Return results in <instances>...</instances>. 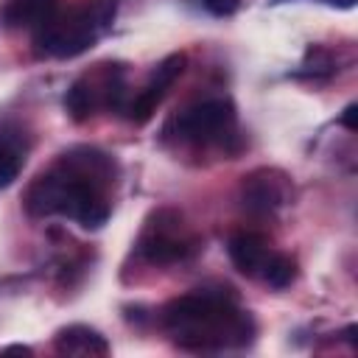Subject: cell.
Returning <instances> with one entry per match:
<instances>
[{"instance_id":"6da1fadb","label":"cell","mask_w":358,"mask_h":358,"mask_svg":"<svg viewBox=\"0 0 358 358\" xmlns=\"http://www.w3.org/2000/svg\"><path fill=\"white\" fill-rule=\"evenodd\" d=\"M115 182V159L98 148L76 145L59 154L25 190V210L36 218L67 215L84 229H98L109 218L106 187Z\"/></svg>"},{"instance_id":"7a4b0ae2","label":"cell","mask_w":358,"mask_h":358,"mask_svg":"<svg viewBox=\"0 0 358 358\" xmlns=\"http://www.w3.org/2000/svg\"><path fill=\"white\" fill-rule=\"evenodd\" d=\"M162 327L185 350L207 352L227 347H246L255 336V322L238 308L229 288H199L162 308Z\"/></svg>"},{"instance_id":"3957f363","label":"cell","mask_w":358,"mask_h":358,"mask_svg":"<svg viewBox=\"0 0 358 358\" xmlns=\"http://www.w3.org/2000/svg\"><path fill=\"white\" fill-rule=\"evenodd\" d=\"M115 20V0H92L67 11H56L50 20L34 28L36 56L73 59L90 50L98 36Z\"/></svg>"},{"instance_id":"277c9868","label":"cell","mask_w":358,"mask_h":358,"mask_svg":"<svg viewBox=\"0 0 358 358\" xmlns=\"http://www.w3.org/2000/svg\"><path fill=\"white\" fill-rule=\"evenodd\" d=\"M235 129V103L229 98H204L171 117L168 134L182 143H224Z\"/></svg>"},{"instance_id":"5b68a950","label":"cell","mask_w":358,"mask_h":358,"mask_svg":"<svg viewBox=\"0 0 358 358\" xmlns=\"http://www.w3.org/2000/svg\"><path fill=\"white\" fill-rule=\"evenodd\" d=\"M140 255L154 266H168L176 260H185L193 255L196 241L185 232L182 215L173 210H157L143 227V235L137 241Z\"/></svg>"},{"instance_id":"8992f818","label":"cell","mask_w":358,"mask_h":358,"mask_svg":"<svg viewBox=\"0 0 358 358\" xmlns=\"http://www.w3.org/2000/svg\"><path fill=\"white\" fill-rule=\"evenodd\" d=\"M291 201V179L277 168H257L241 182V204L255 215H268Z\"/></svg>"},{"instance_id":"52a82bcc","label":"cell","mask_w":358,"mask_h":358,"mask_svg":"<svg viewBox=\"0 0 358 358\" xmlns=\"http://www.w3.org/2000/svg\"><path fill=\"white\" fill-rule=\"evenodd\" d=\"M185 64H187V56H185V53H171V56H165V59L157 64V70L151 73L148 84H145V87L134 95V101H129V106H126L131 123L143 126V123H148V120L154 117V112H157V106L162 103V98L168 95V90H171V87L176 84V78L185 73Z\"/></svg>"},{"instance_id":"ba28073f","label":"cell","mask_w":358,"mask_h":358,"mask_svg":"<svg viewBox=\"0 0 358 358\" xmlns=\"http://www.w3.org/2000/svg\"><path fill=\"white\" fill-rule=\"evenodd\" d=\"M227 249H229L232 266H235L241 274H246V277H260L266 260L271 257V243H268V238L260 235V232H246V229H243V232H235V235L229 238Z\"/></svg>"},{"instance_id":"9c48e42d","label":"cell","mask_w":358,"mask_h":358,"mask_svg":"<svg viewBox=\"0 0 358 358\" xmlns=\"http://www.w3.org/2000/svg\"><path fill=\"white\" fill-rule=\"evenodd\" d=\"M59 11V0H3L0 20L6 28H36Z\"/></svg>"},{"instance_id":"30bf717a","label":"cell","mask_w":358,"mask_h":358,"mask_svg":"<svg viewBox=\"0 0 358 358\" xmlns=\"http://www.w3.org/2000/svg\"><path fill=\"white\" fill-rule=\"evenodd\" d=\"M53 347L62 355H90V358L92 355H109V341L98 330H92L87 324H67V327H62L56 333Z\"/></svg>"},{"instance_id":"8fae6325","label":"cell","mask_w":358,"mask_h":358,"mask_svg":"<svg viewBox=\"0 0 358 358\" xmlns=\"http://www.w3.org/2000/svg\"><path fill=\"white\" fill-rule=\"evenodd\" d=\"M22 148L20 143L11 137V134H3L0 131V190L8 187L17 176H20V168H22Z\"/></svg>"},{"instance_id":"7c38bea8","label":"cell","mask_w":358,"mask_h":358,"mask_svg":"<svg viewBox=\"0 0 358 358\" xmlns=\"http://www.w3.org/2000/svg\"><path fill=\"white\" fill-rule=\"evenodd\" d=\"M260 277H263L271 288H288V285L294 282V277H296V263H294V257H288V255L271 252V257L266 260Z\"/></svg>"},{"instance_id":"4fadbf2b","label":"cell","mask_w":358,"mask_h":358,"mask_svg":"<svg viewBox=\"0 0 358 358\" xmlns=\"http://www.w3.org/2000/svg\"><path fill=\"white\" fill-rule=\"evenodd\" d=\"M302 67H305L302 73H308V76H330L333 73V56L324 48H310Z\"/></svg>"},{"instance_id":"5bb4252c","label":"cell","mask_w":358,"mask_h":358,"mask_svg":"<svg viewBox=\"0 0 358 358\" xmlns=\"http://www.w3.org/2000/svg\"><path fill=\"white\" fill-rule=\"evenodd\" d=\"M201 6L213 14V17H229L238 11L241 0H201Z\"/></svg>"},{"instance_id":"9a60e30c","label":"cell","mask_w":358,"mask_h":358,"mask_svg":"<svg viewBox=\"0 0 358 358\" xmlns=\"http://www.w3.org/2000/svg\"><path fill=\"white\" fill-rule=\"evenodd\" d=\"M358 103H347L344 106V112H341V117H338V123L344 126V129H350V131H355L358 129Z\"/></svg>"},{"instance_id":"2e32d148","label":"cell","mask_w":358,"mask_h":358,"mask_svg":"<svg viewBox=\"0 0 358 358\" xmlns=\"http://www.w3.org/2000/svg\"><path fill=\"white\" fill-rule=\"evenodd\" d=\"M327 6H338V8H352L355 6V0H324Z\"/></svg>"},{"instance_id":"e0dca14e","label":"cell","mask_w":358,"mask_h":358,"mask_svg":"<svg viewBox=\"0 0 358 358\" xmlns=\"http://www.w3.org/2000/svg\"><path fill=\"white\" fill-rule=\"evenodd\" d=\"M355 333H358V327H355V324H350V327L344 330V338H347L352 347H355Z\"/></svg>"}]
</instances>
